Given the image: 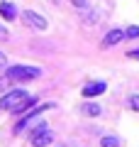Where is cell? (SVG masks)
I'll use <instances>...</instances> for the list:
<instances>
[{
    "instance_id": "277c9868",
    "label": "cell",
    "mask_w": 139,
    "mask_h": 147,
    "mask_svg": "<svg viewBox=\"0 0 139 147\" xmlns=\"http://www.w3.org/2000/svg\"><path fill=\"white\" fill-rule=\"evenodd\" d=\"M22 20H25L27 27H37V30H46V27H49L46 17H41L39 12H34V10H25L22 12Z\"/></svg>"
},
{
    "instance_id": "52a82bcc",
    "label": "cell",
    "mask_w": 139,
    "mask_h": 147,
    "mask_svg": "<svg viewBox=\"0 0 139 147\" xmlns=\"http://www.w3.org/2000/svg\"><path fill=\"white\" fill-rule=\"evenodd\" d=\"M105 81H93V84H86L83 86V98H95V96L105 93Z\"/></svg>"
},
{
    "instance_id": "7c38bea8",
    "label": "cell",
    "mask_w": 139,
    "mask_h": 147,
    "mask_svg": "<svg viewBox=\"0 0 139 147\" xmlns=\"http://www.w3.org/2000/svg\"><path fill=\"white\" fill-rule=\"evenodd\" d=\"M124 37H127V39H137V37H139V27L137 25H129L127 30H124Z\"/></svg>"
},
{
    "instance_id": "4fadbf2b",
    "label": "cell",
    "mask_w": 139,
    "mask_h": 147,
    "mask_svg": "<svg viewBox=\"0 0 139 147\" xmlns=\"http://www.w3.org/2000/svg\"><path fill=\"white\" fill-rule=\"evenodd\" d=\"M127 105H129V108H132V110H139V96H137V93H134V96H129Z\"/></svg>"
},
{
    "instance_id": "7a4b0ae2",
    "label": "cell",
    "mask_w": 139,
    "mask_h": 147,
    "mask_svg": "<svg viewBox=\"0 0 139 147\" xmlns=\"http://www.w3.org/2000/svg\"><path fill=\"white\" fill-rule=\"evenodd\" d=\"M27 96H29V93H27V91H22V88L5 91V93L0 96V110H15L17 105L27 98Z\"/></svg>"
},
{
    "instance_id": "3957f363",
    "label": "cell",
    "mask_w": 139,
    "mask_h": 147,
    "mask_svg": "<svg viewBox=\"0 0 139 147\" xmlns=\"http://www.w3.org/2000/svg\"><path fill=\"white\" fill-rule=\"evenodd\" d=\"M51 108H54V103H41V105H37L34 110L25 113V115H22V120L15 125V132H22L27 125H32L34 120H39V115H41V113H46V110H51Z\"/></svg>"
},
{
    "instance_id": "8992f818",
    "label": "cell",
    "mask_w": 139,
    "mask_h": 147,
    "mask_svg": "<svg viewBox=\"0 0 139 147\" xmlns=\"http://www.w3.org/2000/svg\"><path fill=\"white\" fill-rule=\"evenodd\" d=\"M122 39H124V30H117V27H115V30H110L108 34L103 37V49L115 47V44H120Z\"/></svg>"
},
{
    "instance_id": "30bf717a",
    "label": "cell",
    "mask_w": 139,
    "mask_h": 147,
    "mask_svg": "<svg viewBox=\"0 0 139 147\" xmlns=\"http://www.w3.org/2000/svg\"><path fill=\"white\" fill-rule=\"evenodd\" d=\"M34 105H37V98H34V96H27V98H25V100H22V103H20V105H17V108H15V110H12V113H25V110H27V108H34Z\"/></svg>"
},
{
    "instance_id": "5b68a950",
    "label": "cell",
    "mask_w": 139,
    "mask_h": 147,
    "mask_svg": "<svg viewBox=\"0 0 139 147\" xmlns=\"http://www.w3.org/2000/svg\"><path fill=\"white\" fill-rule=\"evenodd\" d=\"M29 142H32V147H46V145H51V142H54V132L49 130V127L37 130V132L29 135Z\"/></svg>"
},
{
    "instance_id": "8fae6325",
    "label": "cell",
    "mask_w": 139,
    "mask_h": 147,
    "mask_svg": "<svg viewBox=\"0 0 139 147\" xmlns=\"http://www.w3.org/2000/svg\"><path fill=\"white\" fill-rule=\"evenodd\" d=\"M100 147H120V137H115V135H105L103 140H100Z\"/></svg>"
},
{
    "instance_id": "ba28073f",
    "label": "cell",
    "mask_w": 139,
    "mask_h": 147,
    "mask_svg": "<svg viewBox=\"0 0 139 147\" xmlns=\"http://www.w3.org/2000/svg\"><path fill=\"white\" fill-rule=\"evenodd\" d=\"M17 15H20V12H17L15 3H10V0H3V3H0V17H3V20L15 22V17H17Z\"/></svg>"
},
{
    "instance_id": "9c48e42d",
    "label": "cell",
    "mask_w": 139,
    "mask_h": 147,
    "mask_svg": "<svg viewBox=\"0 0 139 147\" xmlns=\"http://www.w3.org/2000/svg\"><path fill=\"white\" fill-rule=\"evenodd\" d=\"M81 113L86 118H98L100 115V105L98 103H90V100H86V103L81 105Z\"/></svg>"
},
{
    "instance_id": "5bb4252c",
    "label": "cell",
    "mask_w": 139,
    "mask_h": 147,
    "mask_svg": "<svg viewBox=\"0 0 139 147\" xmlns=\"http://www.w3.org/2000/svg\"><path fill=\"white\" fill-rule=\"evenodd\" d=\"M83 20H86V25H95V22H98V12H88Z\"/></svg>"
},
{
    "instance_id": "e0dca14e",
    "label": "cell",
    "mask_w": 139,
    "mask_h": 147,
    "mask_svg": "<svg viewBox=\"0 0 139 147\" xmlns=\"http://www.w3.org/2000/svg\"><path fill=\"white\" fill-rule=\"evenodd\" d=\"M68 3H73V7H81V10H86V7H88L86 0H68Z\"/></svg>"
},
{
    "instance_id": "2e32d148",
    "label": "cell",
    "mask_w": 139,
    "mask_h": 147,
    "mask_svg": "<svg viewBox=\"0 0 139 147\" xmlns=\"http://www.w3.org/2000/svg\"><path fill=\"white\" fill-rule=\"evenodd\" d=\"M7 39H10V32H7L5 27L0 25V42H7Z\"/></svg>"
},
{
    "instance_id": "d6986e66",
    "label": "cell",
    "mask_w": 139,
    "mask_h": 147,
    "mask_svg": "<svg viewBox=\"0 0 139 147\" xmlns=\"http://www.w3.org/2000/svg\"><path fill=\"white\" fill-rule=\"evenodd\" d=\"M5 66H7V57L0 52V69H5Z\"/></svg>"
},
{
    "instance_id": "ac0fdd59",
    "label": "cell",
    "mask_w": 139,
    "mask_h": 147,
    "mask_svg": "<svg viewBox=\"0 0 139 147\" xmlns=\"http://www.w3.org/2000/svg\"><path fill=\"white\" fill-rule=\"evenodd\" d=\"M127 57H129V59H137V61H139V49H129Z\"/></svg>"
},
{
    "instance_id": "6da1fadb",
    "label": "cell",
    "mask_w": 139,
    "mask_h": 147,
    "mask_svg": "<svg viewBox=\"0 0 139 147\" xmlns=\"http://www.w3.org/2000/svg\"><path fill=\"white\" fill-rule=\"evenodd\" d=\"M5 76L10 79V84H12V81L29 84V81H34V79H39V76H41V69H37V66H25V64H15V66H7V69H5Z\"/></svg>"
},
{
    "instance_id": "9a60e30c",
    "label": "cell",
    "mask_w": 139,
    "mask_h": 147,
    "mask_svg": "<svg viewBox=\"0 0 139 147\" xmlns=\"http://www.w3.org/2000/svg\"><path fill=\"white\" fill-rule=\"evenodd\" d=\"M7 86H10V79H7V76H0V93H5Z\"/></svg>"
}]
</instances>
